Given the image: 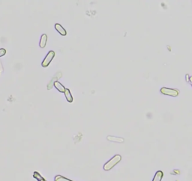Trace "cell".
<instances>
[{"mask_svg":"<svg viewBox=\"0 0 192 181\" xmlns=\"http://www.w3.org/2000/svg\"><path fill=\"white\" fill-rule=\"evenodd\" d=\"M122 159V156L120 155H116L111 159L107 161L104 165V170L105 171H110L111 170L115 165H116Z\"/></svg>","mask_w":192,"mask_h":181,"instance_id":"6da1fadb","label":"cell"},{"mask_svg":"<svg viewBox=\"0 0 192 181\" xmlns=\"http://www.w3.org/2000/svg\"><path fill=\"white\" fill-rule=\"evenodd\" d=\"M55 54H56V53H55L54 51H53V50L49 51L48 53L47 54V56H46V57L44 58V60H43L42 63H41L42 67H44V68L47 67L48 65H50V63L51 62V61L53 60V59L54 58Z\"/></svg>","mask_w":192,"mask_h":181,"instance_id":"7a4b0ae2","label":"cell"},{"mask_svg":"<svg viewBox=\"0 0 192 181\" xmlns=\"http://www.w3.org/2000/svg\"><path fill=\"white\" fill-rule=\"evenodd\" d=\"M160 91L164 95L170 96H172V97H176L179 95V91L177 90H175V89H171V88L162 87Z\"/></svg>","mask_w":192,"mask_h":181,"instance_id":"3957f363","label":"cell"},{"mask_svg":"<svg viewBox=\"0 0 192 181\" xmlns=\"http://www.w3.org/2000/svg\"><path fill=\"white\" fill-rule=\"evenodd\" d=\"M55 29H56V30L57 31L60 35H63V36H65V35H67V32H66V30H65L62 27V26L60 25L59 23H56V24H55Z\"/></svg>","mask_w":192,"mask_h":181,"instance_id":"277c9868","label":"cell"},{"mask_svg":"<svg viewBox=\"0 0 192 181\" xmlns=\"http://www.w3.org/2000/svg\"><path fill=\"white\" fill-rule=\"evenodd\" d=\"M47 35L46 34H43L41 37V39H40V43H39V45H40V47L41 48H44L45 47L46 44H47Z\"/></svg>","mask_w":192,"mask_h":181,"instance_id":"5b68a950","label":"cell"},{"mask_svg":"<svg viewBox=\"0 0 192 181\" xmlns=\"http://www.w3.org/2000/svg\"><path fill=\"white\" fill-rule=\"evenodd\" d=\"M54 87L57 89V90L60 92H64L65 90V87L59 81H55L54 82Z\"/></svg>","mask_w":192,"mask_h":181,"instance_id":"8992f818","label":"cell"},{"mask_svg":"<svg viewBox=\"0 0 192 181\" xmlns=\"http://www.w3.org/2000/svg\"><path fill=\"white\" fill-rule=\"evenodd\" d=\"M64 93H65V96L66 98V100L69 103H72V101H73V96H72V95L71 93V91L69 90L68 89H65Z\"/></svg>","mask_w":192,"mask_h":181,"instance_id":"52a82bcc","label":"cell"},{"mask_svg":"<svg viewBox=\"0 0 192 181\" xmlns=\"http://www.w3.org/2000/svg\"><path fill=\"white\" fill-rule=\"evenodd\" d=\"M164 174L161 171H158L156 172L155 177H154L152 181H161L162 178H163Z\"/></svg>","mask_w":192,"mask_h":181,"instance_id":"ba28073f","label":"cell"},{"mask_svg":"<svg viewBox=\"0 0 192 181\" xmlns=\"http://www.w3.org/2000/svg\"><path fill=\"white\" fill-rule=\"evenodd\" d=\"M107 140L110 141H115V142H124V139L122 138H117V137H113V136H107Z\"/></svg>","mask_w":192,"mask_h":181,"instance_id":"9c48e42d","label":"cell"},{"mask_svg":"<svg viewBox=\"0 0 192 181\" xmlns=\"http://www.w3.org/2000/svg\"><path fill=\"white\" fill-rule=\"evenodd\" d=\"M33 177L37 180L38 181H44L45 180L43 178V177L39 174V172H37V171H35L34 172V174H33Z\"/></svg>","mask_w":192,"mask_h":181,"instance_id":"30bf717a","label":"cell"},{"mask_svg":"<svg viewBox=\"0 0 192 181\" xmlns=\"http://www.w3.org/2000/svg\"><path fill=\"white\" fill-rule=\"evenodd\" d=\"M55 181H72L66 177H64L61 175H57L55 177Z\"/></svg>","mask_w":192,"mask_h":181,"instance_id":"8fae6325","label":"cell"},{"mask_svg":"<svg viewBox=\"0 0 192 181\" xmlns=\"http://www.w3.org/2000/svg\"><path fill=\"white\" fill-rule=\"evenodd\" d=\"M5 53H6V50H5V49H4V48H1V49H0V57L3 56Z\"/></svg>","mask_w":192,"mask_h":181,"instance_id":"7c38bea8","label":"cell"},{"mask_svg":"<svg viewBox=\"0 0 192 181\" xmlns=\"http://www.w3.org/2000/svg\"><path fill=\"white\" fill-rule=\"evenodd\" d=\"M44 181H46V180H44Z\"/></svg>","mask_w":192,"mask_h":181,"instance_id":"4fadbf2b","label":"cell"}]
</instances>
